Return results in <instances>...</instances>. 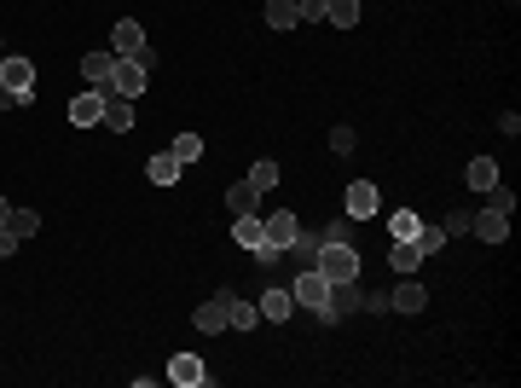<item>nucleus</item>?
I'll return each instance as SVG.
<instances>
[{
  "label": "nucleus",
  "mask_w": 521,
  "mask_h": 388,
  "mask_svg": "<svg viewBox=\"0 0 521 388\" xmlns=\"http://www.w3.org/2000/svg\"><path fill=\"white\" fill-rule=\"evenodd\" d=\"M313 267L325 273L330 284H336V279H359V249H353V243H330V238H319Z\"/></svg>",
  "instance_id": "f257e3e1"
},
{
  "label": "nucleus",
  "mask_w": 521,
  "mask_h": 388,
  "mask_svg": "<svg viewBox=\"0 0 521 388\" xmlns=\"http://www.w3.org/2000/svg\"><path fill=\"white\" fill-rule=\"evenodd\" d=\"M110 52L116 59H134V64H157L151 59V47H146V29H139V18H116V29H110Z\"/></svg>",
  "instance_id": "f03ea898"
},
{
  "label": "nucleus",
  "mask_w": 521,
  "mask_h": 388,
  "mask_svg": "<svg viewBox=\"0 0 521 388\" xmlns=\"http://www.w3.org/2000/svg\"><path fill=\"white\" fill-rule=\"evenodd\" d=\"M0 87H6L18 105H29V99H36V64H29L24 52H6V59H0Z\"/></svg>",
  "instance_id": "7ed1b4c3"
},
{
  "label": "nucleus",
  "mask_w": 521,
  "mask_h": 388,
  "mask_svg": "<svg viewBox=\"0 0 521 388\" xmlns=\"http://www.w3.org/2000/svg\"><path fill=\"white\" fill-rule=\"evenodd\" d=\"M290 296H296V307H313V313H325L330 279H325L319 267H307V273H296V279H290Z\"/></svg>",
  "instance_id": "20e7f679"
},
{
  "label": "nucleus",
  "mask_w": 521,
  "mask_h": 388,
  "mask_svg": "<svg viewBox=\"0 0 521 388\" xmlns=\"http://www.w3.org/2000/svg\"><path fill=\"white\" fill-rule=\"evenodd\" d=\"M169 383L174 388H203L209 383V365L197 360V353H174V360H169Z\"/></svg>",
  "instance_id": "39448f33"
},
{
  "label": "nucleus",
  "mask_w": 521,
  "mask_h": 388,
  "mask_svg": "<svg viewBox=\"0 0 521 388\" xmlns=\"http://www.w3.org/2000/svg\"><path fill=\"white\" fill-rule=\"evenodd\" d=\"M470 232H475L481 243H504V238H509V215H504V209H493V203H486L481 215H470Z\"/></svg>",
  "instance_id": "423d86ee"
},
{
  "label": "nucleus",
  "mask_w": 521,
  "mask_h": 388,
  "mask_svg": "<svg viewBox=\"0 0 521 388\" xmlns=\"http://www.w3.org/2000/svg\"><path fill=\"white\" fill-rule=\"evenodd\" d=\"M261 226H267V243H272V249H290V243H296V232H302V220H296L290 215V209H272V215L267 220H261Z\"/></svg>",
  "instance_id": "0eeeda50"
},
{
  "label": "nucleus",
  "mask_w": 521,
  "mask_h": 388,
  "mask_svg": "<svg viewBox=\"0 0 521 388\" xmlns=\"http://www.w3.org/2000/svg\"><path fill=\"white\" fill-rule=\"evenodd\" d=\"M110 93H116V99H139V93H146V64L122 59L116 75H110Z\"/></svg>",
  "instance_id": "6e6552de"
},
{
  "label": "nucleus",
  "mask_w": 521,
  "mask_h": 388,
  "mask_svg": "<svg viewBox=\"0 0 521 388\" xmlns=\"http://www.w3.org/2000/svg\"><path fill=\"white\" fill-rule=\"evenodd\" d=\"M376 203H383V192H376L371 180H353V186H348V203H342V209H348V220H371Z\"/></svg>",
  "instance_id": "1a4fd4ad"
},
{
  "label": "nucleus",
  "mask_w": 521,
  "mask_h": 388,
  "mask_svg": "<svg viewBox=\"0 0 521 388\" xmlns=\"http://www.w3.org/2000/svg\"><path fill=\"white\" fill-rule=\"evenodd\" d=\"M99 128H110V134H134V99L105 93V116H99Z\"/></svg>",
  "instance_id": "9d476101"
},
{
  "label": "nucleus",
  "mask_w": 521,
  "mask_h": 388,
  "mask_svg": "<svg viewBox=\"0 0 521 388\" xmlns=\"http://www.w3.org/2000/svg\"><path fill=\"white\" fill-rule=\"evenodd\" d=\"M116 52H87L82 59V75H87V87H99V93H110V75H116Z\"/></svg>",
  "instance_id": "9b49d317"
},
{
  "label": "nucleus",
  "mask_w": 521,
  "mask_h": 388,
  "mask_svg": "<svg viewBox=\"0 0 521 388\" xmlns=\"http://www.w3.org/2000/svg\"><path fill=\"white\" fill-rule=\"evenodd\" d=\"M255 307H261V319H267V325H284V319L296 313V296L284 290V284H272V290L261 296V302H255Z\"/></svg>",
  "instance_id": "f8f14e48"
},
{
  "label": "nucleus",
  "mask_w": 521,
  "mask_h": 388,
  "mask_svg": "<svg viewBox=\"0 0 521 388\" xmlns=\"http://www.w3.org/2000/svg\"><path fill=\"white\" fill-rule=\"evenodd\" d=\"M99 116H105V93H99V87L70 99V122H75V128H99Z\"/></svg>",
  "instance_id": "ddd939ff"
},
{
  "label": "nucleus",
  "mask_w": 521,
  "mask_h": 388,
  "mask_svg": "<svg viewBox=\"0 0 521 388\" xmlns=\"http://www.w3.org/2000/svg\"><path fill=\"white\" fill-rule=\"evenodd\" d=\"M232 238H238V249H261L267 243V226H261V215H232Z\"/></svg>",
  "instance_id": "4468645a"
},
{
  "label": "nucleus",
  "mask_w": 521,
  "mask_h": 388,
  "mask_svg": "<svg viewBox=\"0 0 521 388\" xmlns=\"http://www.w3.org/2000/svg\"><path fill=\"white\" fill-rule=\"evenodd\" d=\"M192 325L203 330V337H220V330H226V296H209V302L192 313Z\"/></svg>",
  "instance_id": "2eb2a0df"
},
{
  "label": "nucleus",
  "mask_w": 521,
  "mask_h": 388,
  "mask_svg": "<svg viewBox=\"0 0 521 388\" xmlns=\"http://www.w3.org/2000/svg\"><path fill=\"white\" fill-rule=\"evenodd\" d=\"M261 325V307L255 302H238V296H226V330H255Z\"/></svg>",
  "instance_id": "dca6fc26"
},
{
  "label": "nucleus",
  "mask_w": 521,
  "mask_h": 388,
  "mask_svg": "<svg viewBox=\"0 0 521 388\" xmlns=\"http://www.w3.org/2000/svg\"><path fill=\"white\" fill-rule=\"evenodd\" d=\"M388 261H394V273H417V267H423V261H429V255L417 249L412 238H394V249H388Z\"/></svg>",
  "instance_id": "f3484780"
},
{
  "label": "nucleus",
  "mask_w": 521,
  "mask_h": 388,
  "mask_svg": "<svg viewBox=\"0 0 521 388\" xmlns=\"http://www.w3.org/2000/svg\"><path fill=\"white\" fill-rule=\"evenodd\" d=\"M388 307H400V313H423L429 290H423V284H400V290H388Z\"/></svg>",
  "instance_id": "a211bd4d"
},
{
  "label": "nucleus",
  "mask_w": 521,
  "mask_h": 388,
  "mask_svg": "<svg viewBox=\"0 0 521 388\" xmlns=\"http://www.w3.org/2000/svg\"><path fill=\"white\" fill-rule=\"evenodd\" d=\"M180 169H186V162L180 157H174V151H157V157H151V186H174V180H180Z\"/></svg>",
  "instance_id": "6ab92c4d"
},
{
  "label": "nucleus",
  "mask_w": 521,
  "mask_h": 388,
  "mask_svg": "<svg viewBox=\"0 0 521 388\" xmlns=\"http://www.w3.org/2000/svg\"><path fill=\"white\" fill-rule=\"evenodd\" d=\"M226 209H232V215H255V209H261V192H255L249 180H238V186L226 192Z\"/></svg>",
  "instance_id": "aec40b11"
},
{
  "label": "nucleus",
  "mask_w": 521,
  "mask_h": 388,
  "mask_svg": "<svg viewBox=\"0 0 521 388\" xmlns=\"http://www.w3.org/2000/svg\"><path fill=\"white\" fill-rule=\"evenodd\" d=\"M498 186V162L493 157H475L470 162V192H493Z\"/></svg>",
  "instance_id": "412c9836"
},
{
  "label": "nucleus",
  "mask_w": 521,
  "mask_h": 388,
  "mask_svg": "<svg viewBox=\"0 0 521 388\" xmlns=\"http://www.w3.org/2000/svg\"><path fill=\"white\" fill-rule=\"evenodd\" d=\"M325 18L336 29H353V24H359V0H325Z\"/></svg>",
  "instance_id": "4be33fe9"
},
{
  "label": "nucleus",
  "mask_w": 521,
  "mask_h": 388,
  "mask_svg": "<svg viewBox=\"0 0 521 388\" xmlns=\"http://www.w3.org/2000/svg\"><path fill=\"white\" fill-rule=\"evenodd\" d=\"M249 186H255V192H261V197H267L272 186H279V162H272V157H261V162H255V169H249Z\"/></svg>",
  "instance_id": "5701e85b"
},
{
  "label": "nucleus",
  "mask_w": 521,
  "mask_h": 388,
  "mask_svg": "<svg viewBox=\"0 0 521 388\" xmlns=\"http://www.w3.org/2000/svg\"><path fill=\"white\" fill-rule=\"evenodd\" d=\"M417 226H423V220H417L412 209H394V215H388V238H417Z\"/></svg>",
  "instance_id": "b1692460"
},
{
  "label": "nucleus",
  "mask_w": 521,
  "mask_h": 388,
  "mask_svg": "<svg viewBox=\"0 0 521 388\" xmlns=\"http://www.w3.org/2000/svg\"><path fill=\"white\" fill-rule=\"evenodd\" d=\"M267 24L272 29H296V0H267Z\"/></svg>",
  "instance_id": "393cba45"
},
{
  "label": "nucleus",
  "mask_w": 521,
  "mask_h": 388,
  "mask_svg": "<svg viewBox=\"0 0 521 388\" xmlns=\"http://www.w3.org/2000/svg\"><path fill=\"white\" fill-rule=\"evenodd\" d=\"M417 249H423V255H440V249H446V226H417Z\"/></svg>",
  "instance_id": "a878e982"
},
{
  "label": "nucleus",
  "mask_w": 521,
  "mask_h": 388,
  "mask_svg": "<svg viewBox=\"0 0 521 388\" xmlns=\"http://www.w3.org/2000/svg\"><path fill=\"white\" fill-rule=\"evenodd\" d=\"M6 226H12L18 238H29V232H41V215H36V209H12V215H6Z\"/></svg>",
  "instance_id": "bb28decb"
},
{
  "label": "nucleus",
  "mask_w": 521,
  "mask_h": 388,
  "mask_svg": "<svg viewBox=\"0 0 521 388\" xmlns=\"http://www.w3.org/2000/svg\"><path fill=\"white\" fill-rule=\"evenodd\" d=\"M296 24H325V0H296Z\"/></svg>",
  "instance_id": "cd10ccee"
},
{
  "label": "nucleus",
  "mask_w": 521,
  "mask_h": 388,
  "mask_svg": "<svg viewBox=\"0 0 521 388\" xmlns=\"http://www.w3.org/2000/svg\"><path fill=\"white\" fill-rule=\"evenodd\" d=\"M174 157H180V162H197V157H203V139H197V134H180V139H174Z\"/></svg>",
  "instance_id": "c85d7f7f"
},
{
  "label": "nucleus",
  "mask_w": 521,
  "mask_h": 388,
  "mask_svg": "<svg viewBox=\"0 0 521 388\" xmlns=\"http://www.w3.org/2000/svg\"><path fill=\"white\" fill-rule=\"evenodd\" d=\"M353 146H359V134H353V128H330V151H336V157H348Z\"/></svg>",
  "instance_id": "c756f323"
},
{
  "label": "nucleus",
  "mask_w": 521,
  "mask_h": 388,
  "mask_svg": "<svg viewBox=\"0 0 521 388\" xmlns=\"http://www.w3.org/2000/svg\"><path fill=\"white\" fill-rule=\"evenodd\" d=\"M493 209H504V215H516V192H509V186H493Z\"/></svg>",
  "instance_id": "7c9ffc66"
},
{
  "label": "nucleus",
  "mask_w": 521,
  "mask_h": 388,
  "mask_svg": "<svg viewBox=\"0 0 521 388\" xmlns=\"http://www.w3.org/2000/svg\"><path fill=\"white\" fill-rule=\"evenodd\" d=\"M325 238H330V243H353V220H336V226L325 232Z\"/></svg>",
  "instance_id": "2f4dec72"
},
{
  "label": "nucleus",
  "mask_w": 521,
  "mask_h": 388,
  "mask_svg": "<svg viewBox=\"0 0 521 388\" xmlns=\"http://www.w3.org/2000/svg\"><path fill=\"white\" fill-rule=\"evenodd\" d=\"M12 249H18V232H12V226H0V261H6Z\"/></svg>",
  "instance_id": "473e14b6"
},
{
  "label": "nucleus",
  "mask_w": 521,
  "mask_h": 388,
  "mask_svg": "<svg viewBox=\"0 0 521 388\" xmlns=\"http://www.w3.org/2000/svg\"><path fill=\"white\" fill-rule=\"evenodd\" d=\"M6 215H12V203H6V197H0V226H6Z\"/></svg>",
  "instance_id": "72a5a7b5"
}]
</instances>
